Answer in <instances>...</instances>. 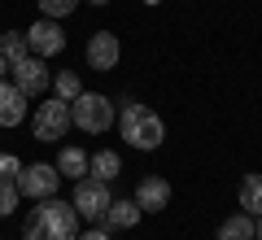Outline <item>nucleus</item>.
Here are the masks:
<instances>
[{
	"instance_id": "obj_19",
	"label": "nucleus",
	"mask_w": 262,
	"mask_h": 240,
	"mask_svg": "<svg viewBox=\"0 0 262 240\" xmlns=\"http://www.w3.org/2000/svg\"><path fill=\"white\" fill-rule=\"evenodd\" d=\"M75 9H79V0H39V18H53V22L70 18Z\"/></svg>"
},
{
	"instance_id": "obj_20",
	"label": "nucleus",
	"mask_w": 262,
	"mask_h": 240,
	"mask_svg": "<svg viewBox=\"0 0 262 240\" xmlns=\"http://www.w3.org/2000/svg\"><path fill=\"white\" fill-rule=\"evenodd\" d=\"M18 184L13 179H0V219H9V214H18Z\"/></svg>"
},
{
	"instance_id": "obj_13",
	"label": "nucleus",
	"mask_w": 262,
	"mask_h": 240,
	"mask_svg": "<svg viewBox=\"0 0 262 240\" xmlns=\"http://www.w3.org/2000/svg\"><path fill=\"white\" fill-rule=\"evenodd\" d=\"M214 240H258V223H253L245 210H236V214H227V219L219 223Z\"/></svg>"
},
{
	"instance_id": "obj_3",
	"label": "nucleus",
	"mask_w": 262,
	"mask_h": 240,
	"mask_svg": "<svg viewBox=\"0 0 262 240\" xmlns=\"http://www.w3.org/2000/svg\"><path fill=\"white\" fill-rule=\"evenodd\" d=\"M70 127H75L70 122V101H61V96H44L35 105V114H31V136L39 144H57Z\"/></svg>"
},
{
	"instance_id": "obj_24",
	"label": "nucleus",
	"mask_w": 262,
	"mask_h": 240,
	"mask_svg": "<svg viewBox=\"0 0 262 240\" xmlns=\"http://www.w3.org/2000/svg\"><path fill=\"white\" fill-rule=\"evenodd\" d=\"M0 79H9V61L5 57H0Z\"/></svg>"
},
{
	"instance_id": "obj_6",
	"label": "nucleus",
	"mask_w": 262,
	"mask_h": 240,
	"mask_svg": "<svg viewBox=\"0 0 262 240\" xmlns=\"http://www.w3.org/2000/svg\"><path fill=\"white\" fill-rule=\"evenodd\" d=\"M13 184H18V192L31 197V201H44V197H57V192H61V175H57V166H48V162L22 166V175L13 179Z\"/></svg>"
},
{
	"instance_id": "obj_9",
	"label": "nucleus",
	"mask_w": 262,
	"mask_h": 240,
	"mask_svg": "<svg viewBox=\"0 0 262 240\" xmlns=\"http://www.w3.org/2000/svg\"><path fill=\"white\" fill-rule=\"evenodd\" d=\"M83 61H88V70H96V74H114L118 61H122L118 35H114V31H96V35L88 39V48H83Z\"/></svg>"
},
{
	"instance_id": "obj_8",
	"label": "nucleus",
	"mask_w": 262,
	"mask_h": 240,
	"mask_svg": "<svg viewBox=\"0 0 262 240\" xmlns=\"http://www.w3.org/2000/svg\"><path fill=\"white\" fill-rule=\"evenodd\" d=\"M9 79H13V88H18L22 96H44L48 88H53V74L44 70V57H22V61H13L9 66Z\"/></svg>"
},
{
	"instance_id": "obj_25",
	"label": "nucleus",
	"mask_w": 262,
	"mask_h": 240,
	"mask_svg": "<svg viewBox=\"0 0 262 240\" xmlns=\"http://www.w3.org/2000/svg\"><path fill=\"white\" fill-rule=\"evenodd\" d=\"M253 223H258V240H262V214H258V219H253Z\"/></svg>"
},
{
	"instance_id": "obj_21",
	"label": "nucleus",
	"mask_w": 262,
	"mask_h": 240,
	"mask_svg": "<svg viewBox=\"0 0 262 240\" xmlns=\"http://www.w3.org/2000/svg\"><path fill=\"white\" fill-rule=\"evenodd\" d=\"M22 175V162L13 153H0V179H18Z\"/></svg>"
},
{
	"instance_id": "obj_7",
	"label": "nucleus",
	"mask_w": 262,
	"mask_h": 240,
	"mask_svg": "<svg viewBox=\"0 0 262 240\" xmlns=\"http://www.w3.org/2000/svg\"><path fill=\"white\" fill-rule=\"evenodd\" d=\"M27 48H31V57H57V53H66V31H61V22H53V18H35L27 31Z\"/></svg>"
},
{
	"instance_id": "obj_5",
	"label": "nucleus",
	"mask_w": 262,
	"mask_h": 240,
	"mask_svg": "<svg viewBox=\"0 0 262 240\" xmlns=\"http://www.w3.org/2000/svg\"><path fill=\"white\" fill-rule=\"evenodd\" d=\"M110 184H101V179H92V175H83L75 184V197H70V205H75V214L79 219H92V223H101L105 219V210H110Z\"/></svg>"
},
{
	"instance_id": "obj_14",
	"label": "nucleus",
	"mask_w": 262,
	"mask_h": 240,
	"mask_svg": "<svg viewBox=\"0 0 262 240\" xmlns=\"http://www.w3.org/2000/svg\"><path fill=\"white\" fill-rule=\"evenodd\" d=\"M53 166H57V175H61V179L79 184V179L88 175V153H83V148H75V144H66L61 153H57V162H53Z\"/></svg>"
},
{
	"instance_id": "obj_23",
	"label": "nucleus",
	"mask_w": 262,
	"mask_h": 240,
	"mask_svg": "<svg viewBox=\"0 0 262 240\" xmlns=\"http://www.w3.org/2000/svg\"><path fill=\"white\" fill-rule=\"evenodd\" d=\"M75 240H114V236H110V227H88L83 236H75Z\"/></svg>"
},
{
	"instance_id": "obj_18",
	"label": "nucleus",
	"mask_w": 262,
	"mask_h": 240,
	"mask_svg": "<svg viewBox=\"0 0 262 240\" xmlns=\"http://www.w3.org/2000/svg\"><path fill=\"white\" fill-rule=\"evenodd\" d=\"M79 92H83V83H79V70H57V74H53V96H61V101H75Z\"/></svg>"
},
{
	"instance_id": "obj_16",
	"label": "nucleus",
	"mask_w": 262,
	"mask_h": 240,
	"mask_svg": "<svg viewBox=\"0 0 262 240\" xmlns=\"http://www.w3.org/2000/svg\"><path fill=\"white\" fill-rule=\"evenodd\" d=\"M236 201H241V210L249 214V219H258V214H262V175H245Z\"/></svg>"
},
{
	"instance_id": "obj_10",
	"label": "nucleus",
	"mask_w": 262,
	"mask_h": 240,
	"mask_svg": "<svg viewBox=\"0 0 262 240\" xmlns=\"http://www.w3.org/2000/svg\"><path fill=\"white\" fill-rule=\"evenodd\" d=\"M131 201L140 205L144 214H162L170 205V184L162 175H149V179H140V184H136V197H131Z\"/></svg>"
},
{
	"instance_id": "obj_12",
	"label": "nucleus",
	"mask_w": 262,
	"mask_h": 240,
	"mask_svg": "<svg viewBox=\"0 0 262 240\" xmlns=\"http://www.w3.org/2000/svg\"><path fill=\"white\" fill-rule=\"evenodd\" d=\"M140 219H144V210L127 197V201H110L101 227H110V231H131V227H140Z\"/></svg>"
},
{
	"instance_id": "obj_22",
	"label": "nucleus",
	"mask_w": 262,
	"mask_h": 240,
	"mask_svg": "<svg viewBox=\"0 0 262 240\" xmlns=\"http://www.w3.org/2000/svg\"><path fill=\"white\" fill-rule=\"evenodd\" d=\"M22 240H53V236H48V231H44V223H39L35 214H31V219H27V227H22Z\"/></svg>"
},
{
	"instance_id": "obj_4",
	"label": "nucleus",
	"mask_w": 262,
	"mask_h": 240,
	"mask_svg": "<svg viewBox=\"0 0 262 240\" xmlns=\"http://www.w3.org/2000/svg\"><path fill=\"white\" fill-rule=\"evenodd\" d=\"M35 219L44 223V231L53 240H75L79 236V214L70 201H61V197H44V201L35 205Z\"/></svg>"
},
{
	"instance_id": "obj_26",
	"label": "nucleus",
	"mask_w": 262,
	"mask_h": 240,
	"mask_svg": "<svg viewBox=\"0 0 262 240\" xmlns=\"http://www.w3.org/2000/svg\"><path fill=\"white\" fill-rule=\"evenodd\" d=\"M88 5H110V0H88Z\"/></svg>"
},
{
	"instance_id": "obj_15",
	"label": "nucleus",
	"mask_w": 262,
	"mask_h": 240,
	"mask_svg": "<svg viewBox=\"0 0 262 240\" xmlns=\"http://www.w3.org/2000/svg\"><path fill=\"white\" fill-rule=\"evenodd\" d=\"M88 175L101 179V184H110V179H118V175H122V157L114 153V148H101V153L88 157Z\"/></svg>"
},
{
	"instance_id": "obj_2",
	"label": "nucleus",
	"mask_w": 262,
	"mask_h": 240,
	"mask_svg": "<svg viewBox=\"0 0 262 240\" xmlns=\"http://www.w3.org/2000/svg\"><path fill=\"white\" fill-rule=\"evenodd\" d=\"M70 122L79 131H88V136H105L118 122V110H114V101L105 92H79L70 101Z\"/></svg>"
},
{
	"instance_id": "obj_11",
	"label": "nucleus",
	"mask_w": 262,
	"mask_h": 240,
	"mask_svg": "<svg viewBox=\"0 0 262 240\" xmlns=\"http://www.w3.org/2000/svg\"><path fill=\"white\" fill-rule=\"evenodd\" d=\"M27 114H31L27 96L9 79H0V127H18V122H27Z\"/></svg>"
},
{
	"instance_id": "obj_1",
	"label": "nucleus",
	"mask_w": 262,
	"mask_h": 240,
	"mask_svg": "<svg viewBox=\"0 0 262 240\" xmlns=\"http://www.w3.org/2000/svg\"><path fill=\"white\" fill-rule=\"evenodd\" d=\"M118 136L127 140L131 148L153 153V148H162V140H166V122H162L149 105L122 101V105H118Z\"/></svg>"
},
{
	"instance_id": "obj_27",
	"label": "nucleus",
	"mask_w": 262,
	"mask_h": 240,
	"mask_svg": "<svg viewBox=\"0 0 262 240\" xmlns=\"http://www.w3.org/2000/svg\"><path fill=\"white\" fill-rule=\"evenodd\" d=\"M144 5H162V0H144Z\"/></svg>"
},
{
	"instance_id": "obj_17",
	"label": "nucleus",
	"mask_w": 262,
	"mask_h": 240,
	"mask_svg": "<svg viewBox=\"0 0 262 240\" xmlns=\"http://www.w3.org/2000/svg\"><path fill=\"white\" fill-rule=\"evenodd\" d=\"M0 57H5V61H22V57H31V48H27V35H22V31H5V35H0Z\"/></svg>"
}]
</instances>
